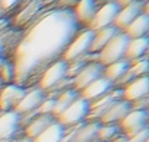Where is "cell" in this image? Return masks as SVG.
<instances>
[{
	"instance_id": "cell-24",
	"label": "cell",
	"mask_w": 149,
	"mask_h": 142,
	"mask_svg": "<svg viewBox=\"0 0 149 142\" xmlns=\"http://www.w3.org/2000/svg\"><path fill=\"white\" fill-rule=\"evenodd\" d=\"M130 69V62L127 59H121L118 62H114L108 66L104 67V78H107L110 82H113L114 85L117 84V81L126 73Z\"/></svg>"
},
{
	"instance_id": "cell-31",
	"label": "cell",
	"mask_w": 149,
	"mask_h": 142,
	"mask_svg": "<svg viewBox=\"0 0 149 142\" xmlns=\"http://www.w3.org/2000/svg\"><path fill=\"white\" fill-rule=\"evenodd\" d=\"M127 142H149V129H143L132 136H127Z\"/></svg>"
},
{
	"instance_id": "cell-35",
	"label": "cell",
	"mask_w": 149,
	"mask_h": 142,
	"mask_svg": "<svg viewBox=\"0 0 149 142\" xmlns=\"http://www.w3.org/2000/svg\"><path fill=\"white\" fill-rule=\"evenodd\" d=\"M13 142H32V139H29V138H26V136H22V138L15 139Z\"/></svg>"
},
{
	"instance_id": "cell-17",
	"label": "cell",
	"mask_w": 149,
	"mask_h": 142,
	"mask_svg": "<svg viewBox=\"0 0 149 142\" xmlns=\"http://www.w3.org/2000/svg\"><path fill=\"white\" fill-rule=\"evenodd\" d=\"M132 110V104L129 103V101H126V100H118V101H116L102 116H101V119L98 120L100 123H111V125H118L123 119H124V116L129 113Z\"/></svg>"
},
{
	"instance_id": "cell-29",
	"label": "cell",
	"mask_w": 149,
	"mask_h": 142,
	"mask_svg": "<svg viewBox=\"0 0 149 142\" xmlns=\"http://www.w3.org/2000/svg\"><path fill=\"white\" fill-rule=\"evenodd\" d=\"M15 78V69H13V63L12 62H5L0 66V81L2 82H8L12 84Z\"/></svg>"
},
{
	"instance_id": "cell-15",
	"label": "cell",
	"mask_w": 149,
	"mask_h": 142,
	"mask_svg": "<svg viewBox=\"0 0 149 142\" xmlns=\"http://www.w3.org/2000/svg\"><path fill=\"white\" fill-rule=\"evenodd\" d=\"M24 6H21V10L13 18L15 27H22L29 24L41 10V8L45 5V0H24Z\"/></svg>"
},
{
	"instance_id": "cell-5",
	"label": "cell",
	"mask_w": 149,
	"mask_h": 142,
	"mask_svg": "<svg viewBox=\"0 0 149 142\" xmlns=\"http://www.w3.org/2000/svg\"><path fill=\"white\" fill-rule=\"evenodd\" d=\"M129 37L124 34V32H118L113 40H110V43L98 53V63H101L104 67L114 63V62H118L121 59H124L126 56V48H127V44H129Z\"/></svg>"
},
{
	"instance_id": "cell-3",
	"label": "cell",
	"mask_w": 149,
	"mask_h": 142,
	"mask_svg": "<svg viewBox=\"0 0 149 142\" xmlns=\"http://www.w3.org/2000/svg\"><path fill=\"white\" fill-rule=\"evenodd\" d=\"M92 41H94V31H91L89 28L81 29L73 37V40L69 43V45L66 47L61 59L69 63V62H73L76 59L86 56L88 53H91Z\"/></svg>"
},
{
	"instance_id": "cell-8",
	"label": "cell",
	"mask_w": 149,
	"mask_h": 142,
	"mask_svg": "<svg viewBox=\"0 0 149 142\" xmlns=\"http://www.w3.org/2000/svg\"><path fill=\"white\" fill-rule=\"evenodd\" d=\"M148 119H149L148 110H130L124 116V119L118 123V126L123 135L132 136L148 127Z\"/></svg>"
},
{
	"instance_id": "cell-34",
	"label": "cell",
	"mask_w": 149,
	"mask_h": 142,
	"mask_svg": "<svg viewBox=\"0 0 149 142\" xmlns=\"http://www.w3.org/2000/svg\"><path fill=\"white\" fill-rule=\"evenodd\" d=\"M5 48H6V43H5V40H3V38H0V59H3Z\"/></svg>"
},
{
	"instance_id": "cell-4",
	"label": "cell",
	"mask_w": 149,
	"mask_h": 142,
	"mask_svg": "<svg viewBox=\"0 0 149 142\" xmlns=\"http://www.w3.org/2000/svg\"><path fill=\"white\" fill-rule=\"evenodd\" d=\"M88 113H89V103L79 95L64 111H61L56 117V120L63 127H72L86 122Z\"/></svg>"
},
{
	"instance_id": "cell-33",
	"label": "cell",
	"mask_w": 149,
	"mask_h": 142,
	"mask_svg": "<svg viewBox=\"0 0 149 142\" xmlns=\"http://www.w3.org/2000/svg\"><path fill=\"white\" fill-rule=\"evenodd\" d=\"M116 2L120 5V8H124V6H127V5H132V3H134V2H139V0H116Z\"/></svg>"
},
{
	"instance_id": "cell-9",
	"label": "cell",
	"mask_w": 149,
	"mask_h": 142,
	"mask_svg": "<svg viewBox=\"0 0 149 142\" xmlns=\"http://www.w3.org/2000/svg\"><path fill=\"white\" fill-rule=\"evenodd\" d=\"M121 100V88H113L108 94H105L104 97L89 103V113H88V119L86 122H98L101 119V116L116 103Z\"/></svg>"
},
{
	"instance_id": "cell-26",
	"label": "cell",
	"mask_w": 149,
	"mask_h": 142,
	"mask_svg": "<svg viewBox=\"0 0 149 142\" xmlns=\"http://www.w3.org/2000/svg\"><path fill=\"white\" fill-rule=\"evenodd\" d=\"M121 133L118 125H111V123H100L98 129V141L101 142H111L114 138H117Z\"/></svg>"
},
{
	"instance_id": "cell-11",
	"label": "cell",
	"mask_w": 149,
	"mask_h": 142,
	"mask_svg": "<svg viewBox=\"0 0 149 142\" xmlns=\"http://www.w3.org/2000/svg\"><path fill=\"white\" fill-rule=\"evenodd\" d=\"M25 92L26 87L18 85L15 82L2 87L0 88V111H13Z\"/></svg>"
},
{
	"instance_id": "cell-12",
	"label": "cell",
	"mask_w": 149,
	"mask_h": 142,
	"mask_svg": "<svg viewBox=\"0 0 149 142\" xmlns=\"http://www.w3.org/2000/svg\"><path fill=\"white\" fill-rule=\"evenodd\" d=\"M101 76H104V66L101 63H98V62H91L72 79V85H73L74 90L79 92L85 87H88L91 82L97 81Z\"/></svg>"
},
{
	"instance_id": "cell-21",
	"label": "cell",
	"mask_w": 149,
	"mask_h": 142,
	"mask_svg": "<svg viewBox=\"0 0 149 142\" xmlns=\"http://www.w3.org/2000/svg\"><path fill=\"white\" fill-rule=\"evenodd\" d=\"M120 31L111 25V27H107L104 29H100V31H95L94 32V41H92V45H91V53H100L108 43L110 40H113Z\"/></svg>"
},
{
	"instance_id": "cell-28",
	"label": "cell",
	"mask_w": 149,
	"mask_h": 142,
	"mask_svg": "<svg viewBox=\"0 0 149 142\" xmlns=\"http://www.w3.org/2000/svg\"><path fill=\"white\" fill-rule=\"evenodd\" d=\"M24 3V0H0V19L6 18L8 13L13 12Z\"/></svg>"
},
{
	"instance_id": "cell-2",
	"label": "cell",
	"mask_w": 149,
	"mask_h": 142,
	"mask_svg": "<svg viewBox=\"0 0 149 142\" xmlns=\"http://www.w3.org/2000/svg\"><path fill=\"white\" fill-rule=\"evenodd\" d=\"M67 79V62H64L63 59L56 60L54 63H51L44 72L41 73V76L37 81V87H40L45 94L56 97L58 94L60 85Z\"/></svg>"
},
{
	"instance_id": "cell-10",
	"label": "cell",
	"mask_w": 149,
	"mask_h": 142,
	"mask_svg": "<svg viewBox=\"0 0 149 142\" xmlns=\"http://www.w3.org/2000/svg\"><path fill=\"white\" fill-rule=\"evenodd\" d=\"M140 13H148V2H143V0H139V2H134L132 5H127L124 8H120L116 21H114V27L124 32V29L140 15Z\"/></svg>"
},
{
	"instance_id": "cell-30",
	"label": "cell",
	"mask_w": 149,
	"mask_h": 142,
	"mask_svg": "<svg viewBox=\"0 0 149 142\" xmlns=\"http://www.w3.org/2000/svg\"><path fill=\"white\" fill-rule=\"evenodd\" d=\"M54 101H56V97L47 94V97L42 100V103H41L40 107L37 108V114H51V116H53Z\"/></svg>"
},
{
	"instance_id": "cell-6",
	"label": "cell",
	"mask_w": 149,
	"mask_h": 142,
	"mask_svg": "<svg viewBox=\"0 0 149 142\" xmlns=\"http://www.w3.org/2000/svg\"><path fill=\"white\" fill-rule=\"evenodd\" d=\"M118 10H120V5L116 0H108L102 6L98 8L95 16L92 18V21L89 22V25L86 28H89L91 31L95 32V31H100V29H104L107 27L114 25V21H116Z\"/></svg>"
},
{
	"instance_id": "cell-37",
	"label": "cell",
	"mask_w": 149,
	"mask_h": 142,
	"mask_svg": "<svg viewBox=\"0 0 149 142\" xmlns=\"http://www.w3.org/2000/svg\"><path fill=\"white\" fill-rule=\"evenodd\" d=\"M2 84H3V82H2V81H0V88H2V87H3V85H2Z\"/></svg>"
},
{
	"instance_id": "cell-13",
	"label": "cell",
	"mask_w": 149,
	"mask_h": 142,
	"mask_svg": "<svg viewBox=\"0 0 149 142\" xmlns=\"http://www.w3.org/2000/svg\"><path fill=\"white\" fill-rule=\"evenodd\" d=\"M148 92H149V78L140 76L134 78L132 82H129L126 87L121 88V98L129 103H133L148 97Z\"/></svg>"
},
{
	"instance_id": "cell-20",
	"label": "cell",
	"mask_w": 149,
	"mask_h": 142,
	"mask_svg": "<svg viewBox=\"0 0 149 142\" xmlns=\"http://www.w3.org/2000/svg\"><path fill=\"white\" fill-rule=\"evenodd\" d=\"M100 122H84L79 125L72 142H97Z\"/></svg>"
},
{
	"instance_id": "cell-25",
	"label": "cell",
	"mask_w": 149,
	"mask_h": 142,
	"mask_svg": "<svg viewBox=\"0 0 149 142\" xmlns=\"http://www.w3.org/2000/svg\"><path fill=\"white\" fill-rule=\"evenodd\" d=\"M63 135H64V127L60 123H57V120H56L42 133L35 136L32 139V142H61Z\"/></svg>"
},
{
	"instance_id": "cell-32",
	"label": "cell",
	"mask_w": 149,
	"mask_h": 142,
	"mask_svg": "<svg viewBox=\"0 0 149 142\" xmlns=\"http://www.w3.org/2000/svg\"><path fill=\"white\" fill-rule=\"evenodd\" d=\"M76 3H78V0H58L56 9H70L72 10Z\"/></svg>"
},
{
	"instance_id": "cell-36",
	"label": "cell",
	"mask_w": 149,
	"mask_h": 142,
	"mask_svg": "<svg viewBox=\"0 0 149 142\" xmlns=\"http://www.w3.org/2000/svg\"><path fill=\"white\" fill-rule=\"evenodd\" d=\"M95 2H97V3H101V2L105 3V2H108V0H95Z\"/></svg>"
},
{
	"instance_id": "cell-18",
	"label": "cell",
	"mask_w": 149,
	"mask_h": 142,
	"mask_svg": "<svg viewBox=\"0 0 149 142\" xmlns=\"http://www.w3.org/2000/svg\"><path fill=\"white\" fill-rule=\"evenodd\" d=\"M56 122V117L51 114H37L34 116L26 125H25V136L29 139H34L35 136H38L40 133H42L50 125H53Z\"/></svg>"
},
{
	"instance_id": "cell-14",
	"label": "cell",
	"mask_w": 149,
	"mask_h": 142,
	"mask_svg": "<svg viewBox=\"0 0 149 142\" xmlns=\"http://www.w3.org/2000/svg\"><path fill=\"white\" fill-rule=\"evenodd\" d=\"M113 88H114V84L110 82L107 78L101 76V78H98L97 81L91 82L88 87H85L82 91H79V95H81L84 100H86L88 103H92V101H95V100L104 97L105 94H108Z\"/></svg>"
},
{
	"instance_id": "cell-16",
	"label": "cell",
	"mask_w": 149,
	"mask_h": 142,
	"mask_svg": "<svg viewBox=\"0 0 149 142\" xmlns=\"http://www.w3.org/2000/svg\"><path fill=\"white\" fill-rule=\"evenodd\" d=\"M98 8H100V3H97L95 0H78V3L74 5L72 12L81 25L88 27L92 18L95 16Z\"/></svg>"
},
{
	"instance_id": "cell-27",
	"label": "cell",
	"mask_w": 149,
	"mask_h": 142,
	"mask_svg": "<svg viewBox=\"0 0 149 142\" xmlns=\"http://www.w3.org/2000/svg\"><path fill=\"white\" fill-rule=\"evenodd\" d=\"M148 70H149L148 57H142V59H139V60L130 62V72L133 73L134 78L148 76Z\"/></svg>"
},
{
	"instance_id": "cell-7",
	"label": "cell",
	"mask_w": 149,
	"mask_h": 142,
	"mask_svg": "<svg viewBox=\"0 0 149 142\" xmlns=\"http://www.w3.org/2000/svg\"><path fill=\"white\" fill-rule=\"evenodd\" d=\"M22 127L16 111H0V142H13Z\"/></svg>"
},
{
	"instance_id": "cell-19",
	"label": "cell",
	"mask_w": 149,
	"mask_h": 142,
	"mask_svg": "<svg viewBox=\"0 0 149 142\" xmlns=\"http://www.w3.org/2000/svg\"><path fill=\"white\" fill-rule=\"evenodd\" d=\"M148 48H149L148 35L146 37H140V38H130L129 44H127V48H126L124 59H127L129 62H134V60H139L142 57H146Z\"/></svg>"
},
{
	"instance_id": "cell-22",
	"label": "cell",
	"mask_w": 149,
	"mask_h": 142,
	"mask_svg": "<svg viewBox=\"0 0 149 142\" xmlns=\"http://www.w3.org/2000/svg\"><path fill=\"white\" fill-rule=\"evenodd\" d=\"M148 31H149V15L148 13H140L124 29V34L129 38H140V37H146Z\"/></svg>"
},
{
	"instance_id": "cell-23",
	"label": "cell",
	"mask_w": 149,
	"mask_h": 142,
	"mask_svg": "<svg viewBox=\"0 0 149 142\" xmlns=\"http://www.w3.org/2000/svg\"><path fill=\"white\" fill-rule=\"evenodd\" d=\"M79 97V92L74 88H66L63 91H60L56 95V101H54V110H53V116L57 117L61 111H64L74 100Z\"/></svg>"
},
{
	"instance_id": "cell-1",
	"label": "cell",
	"mask_w": 149,
	"mask_h": 142,
	"mask_svg": "<svg viewBox=\"0 0 149 142\" xmlns=\"http://www.w3.org/2000/svg\"><path fill=\"white\" fill-rule=\"evenodd\" d=\"M81 28L70 9H53L34 21L13 50V82L22 87L37 82L51 63L61 59Z\"/></svg>"
},
{
	"instance_id": "cell-38",
	"label": "cell",
	"mask_w": 149,
	"mask_h": 142,
	"mask_svg": "<svg viewBox=\"0 0 149 142\" xmlns=\"http://www.w3.org/2000/svg\"><path fill=\"white\" fill-rule=\"evenodd\" d=\"M97 142H101V141H97Z\"/></svg>"
}]
</instances>
